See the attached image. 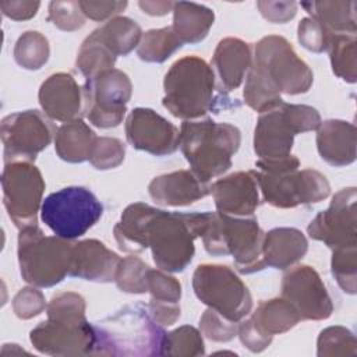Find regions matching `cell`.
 Segmentation results:
<instances>
[{
    "label": "cell",
    "instance_id": "cell-30",
    "mask_svg": "<svg viewBox=\"0 0 357 357\" xmlns=\"http://www.w3.org/2000/svg\"><path fill=\"white\" fill-rule=\"evenodd\" d=\"M250 319L271 337L290 331L301 321L293 305L282 297L261 301Z\"/></svg>",
    "mask_w": 357,
    "mask_h": 357
},
{
    "label": "cell",
    "instance_id": "cell-42",
    "mask_svg": "<svg viewBox=\"0 0 357 357\" xmlns=\"http://www.w3.org/2000/svg\"><path fill=\"white\" fill-rule=\"evenodd\" d=\"M47 20L61 31H75L85 22L79 1H50Z\"/></svg>",
    "mask_w": 357,
    "mask_h": 357
},
{
    "label": "cell",
    "instance_id": "cell-5",
    "mask_svg": "<svg viewBox=\"0 0 357 357\" xmlns=\"http://www.w3.org/2000/svg\"><path fill=\"white\" fill-rule=\"evenodd\" d=\"M163 106L178 119L194 120L213 109L215 73L198 56L174 61L165 75Z\"/></svg>",
    "mask_w": 357,
    "mask_h": 357
},
{
    "label": "cell",
    "instance_id": "cell-15",
    "mask_svg": "<svg viewBox=\"0 0 357 357\" xmlns=\"http://www.w3.org/2000/svg\"><path fill=\"white\" fill-rule=\"evenodd\" d=\"M32 346L50 356H95L96 329L86 318H47L31 331Z\"/></svg>",
    "mask_w": 357,
    "mask_h": 357
},
{
    "label": "cell",
    "instance_id": "cell-45",
    "mask_svg": "<svg viewBox=\"0 0 357 357\" xmlns=\"http://www.w3.org/2000/svg\"><path fill=\"white\" fill-rule=\"evenodd\" d=\"M297 35L298 42L307 50L314 53H322L328 49L329 38L332 33H329L325 26L314 17H305L298 24Z\"/></svg>",
    "mask_w": 357,
    "mask_h": 357
},
{
    "label": "cell",
    "instance_id": "cell-24",
    "mask_svg": "<svg viewBox=\"0 0 357 357\" xmlns=\"http://www.w3.org/2000/svg\"><path fill=\"white\" fill-rule=\"evenodd\" d=\"M308 250V241L301 230L276 227L265 233L262 259L265 266L286 269L298 262Z\"/></svg>",
    "mask_w": 357,
    "mask_h": 357
},
{
    "label": "cell",
    "instance_id": "cell-6",
    "mask_svg": "<svg viewBox=\"0 0 357 357\" xmlns=\"http://www.w3.org/2000/svg\"><path fill=\"white\" fill-rule=\"evenodd\" d=\"M264 236L265 233L254 218H233L220 212H209L202 241L211 255H231L240 273H254L265 268Z\"/></svg>",
    "mask_w": 357,
    "mask_h": 357
},
{
    "label": "cell",
    "instance_id": "cell-34",
    "mask_svg": "<svg viewBox=\"0 0 357 357\" xmlns=\"http://www.w3.org/2000/svg\"><path fill=\"white\" fill-rule=\"evenodd\" d=\"M335 75L346 82L357 78V40L353 33H332L328 49Z\"/></svg>",
    "mask_w": 357,
    "mask_h": 357
},
{
    "label": "cell",
    "instance_id": "cell-44",
    "mask_svg": "<svg viewBox=\"0 0 357 357\" xmlns=\"http://www.w3.org/2000/svg\"><path fill=\"white\" fill-rule=\"evenodd\" d=\"M201 333L213 342H229L238 332V322L222 317L212 308H208L199 319Z\"/></svg>",
    "mask_w": 357,
    "mask_h": 357
},
{
    "label": "cell",
    "instance_id": "cell-48",
    "mask_svg": "<svg viewBox=\"0 0 357 357\" xmlns=\"http://www.w3.org/2000/svg\"><path fill=\"white\" fill-rule=\"evenodd\" d=\"M257 7L262 17L273 24H284L297 13V4L294 1H258Z\"/></svg>",
    "mask_w": 357,
    "mask_h": 357
},
{
    "label": "cell",
    "instance_id": "cell-35",
    "mask_svg": "<svg viewBox=\"0 0 357 357\" xmlns=\"http://www.w3.org/2000/svg\"><path fill=\"white\" fill-rule=\"evenodd\" d=\"M181 46L183 42L176 35L173 26H165L142 33L137 46V54L146 63H163Z\"/></svg>",
    "mask_w": 357,
    "mask_h": 357
},
{
    "label": "cell",
    "instance_id": "cell-13",
    "mask_svg": "<svg viewBox=\"0 0 357 357\" xmlns=\"http://www.w3.org/2000/svg\"><path fill=\"white\" fill-rule=\"evenodd\" d=\"M84 114L99 128L119 126L127 112L132 85L126 73L117 68L103 71L84 84Z\"/></svg>",
    "mask_w": 357,
    "mask_h": 357
},
{
    "label": "cell",
    "instance_id": "cell-47",
    "mask_svg": "<svg viewBox=\"0 0 357 357\" xmlns=\"http://www.w3.org/2000/svg\"><path fill=\"white\" fill-rule=\"evenodd\" d=\"M237 336L240 337V342L252 353H261L264 351L272 342L273 337L266 336L262 333L248 318L238 324V332Z\"/></svg>",
    "mask_w": 357,
    "mask_h": 357
},
{
    "label": "cell",
    "instance_id": "cell-40",
    "mask_svg": "<svg viewBox=\"0 0 357 357\" xmlns=\"http://www.w3.org/2000/svg\"><path fill=\"white\" fill-rule=\"evenodd\" d=\"M149 266L138 257L130 255L120 261L117 273H116V284L121 291L142 294L148 291V272Z\"/></svg>",
    "mask_w": 357,
    "mask_h": 357
},
{
    "label": "cell",
    "instance_id": "cell-18",
    "mask_svg": "<svg viewBox=\"0 0 357 357\" xmlns=\"http://www.w3.org/2000/svg\"><path fill=\"white\" fill-rule=\"evenodd\" d=\"M126 137L135 149L165 156L177 151L180 131L155 110L137 107L126 119Z\"/></svg>",
    "mask_w": 357,
    "mask_h": 357
},
{
    "label": "cell",
    "instance_id": "cell-25",
    "mask_svg": "<svg viewBox=\"0 0 357 357\" xmlns=\"http://www.w3.org/2000/svg\"><path fill=\"white\" fill-rule=\"evenodd\" d=\"M212 64L225 89L233 91L240 86L252 64L251 47L238 38H225L215 49Z\"/></svg>",
    "mask_w": 357,
    "mask_h": 357
},
{
    "label": "cell",
    "instance_id": "cell-43",
    "mask_svg": "<svg viewBox=\"0 0 357 357\" xmlns=\"http://www.w3.org/2000/svg\"><path fill=\"white\" fill-rule=\"evenodd\" d=\"M148 291L151 300L162 303H178L181 297L180 282L162 269H149Z\"/></svg>",
    "mask_w": 357,
    "mask_h": 357
},
{
    "label": "cell",
    "instance_id": "cell-39",
    "mask_svg": "<svg viewBox=\"0 0 357 357\" xmlns=\"http://www.w3.org/2000/svg\"><path fill=\"white\" fill-rule=\"evenodd\" d=\"M317 354L319 357L356 356L357 340L353 332L344 326H329L321 331L317 340Z\"/></svg>",
    "mask_w": 357,
    "mask_h": 357
},
{
    "label": "cell",
    "instance_id": "cell-4",
    "mask_svg": "<svg viewBox=\"0 0 357 357\" xmlns=\"http://www.w3.org/2000/svg\"><path fill=\"white\" fill-rule=\"evenodd\" d=\"M240 142V130L229 123L185 120L180 128L178 146L191 170L204 181L229 170Z\"/></svg>",
    "mask_w": 357,
    "mask_h": 357
},
{
    "label": "cell",
    "instance_id": "cell-50",
    "mask_svg": "<svg viewBox=\"0 0 357 357\" xmlns=\"http://www.w3.org/2000/svg\"><path fill=\"white\" fill-rule=\"evenodd\" d=\"M39 1H25V0H4L0 1V8L3 14L14 21L32 18L39 8Z\"/></svg>",
    "mask_w": 357,
    "mask_h": 357
},
{
    "label": "cell",
    "instance_id": "cell-38",
    "mask_svg": "<svg viewBox=\"0 0 357 357\" xmlns=\"http://www.w3.org/2000/svg\"><path fill=\"white\" fill-rule=\"evenodd\" d=\"M332 275L340 289L354 294L357 289V244L332 248Z\"/></svg>",
    "mask_w": 357,
    "mask_h": 357
},
{
    "label": "cell",
    "instance_id": "cell-21",
    "mask_svg": "<svg viewBox=\"0 0 357 357\" xmlns=\"http://www.w3.org/2000/svg\"><path fill=\"white\" fill-rule=\"evenodd\" d=\"M121 258L99 240H82L73 244L70 276L107 283L116 279Z\"/></svg>",
    "mask_w": 357,
    "mask_h": 357
},
{
    "label": "cell",
    "instance_id": "cell-46",
    "mask_svg": "<svg viewBox=\"0 0 357 357\" xmlns=\"http://www.w3.org/2000/svg\"><path fill=\"white\" fill-rule=\"evenodd\" d=\"M46 305L45 296L35 287H24L13 298V310L20 319H31L39 315Z\"/></svg>",
    "mask_w": 357,
    "mask_h": 357
},
{
    "label": "cell",
    "instance_id": "cell-27",
    "mask_svg": "<svg viewBox=\"0 0 357 357\" xmlns=\"http://www.w3.org/2000/svg\"><path fill=\"white\" fill-rule=\"evenodd\" d=\"M153 211V206L144 202L131 204L123 211L120 222L113 229L114 238L121 251L135 254L146 250L145 231Z\"/></svg>",
    "mask_w": 357,
    "mask_h": 357
},
{
    "label": "cell",
    "instance_id": "cell-29",
    "mask_svg": "<svg viewBox=\"0 0 357 357\" xmlns=\"http://www.w3.org/2000/svg\"><path fill=\"white\" fill-rule=\"evenodd\" d=\"M301 6L310 13V17L318 20L329 33L356 35V1H311L303 3Z\"/></svg>",
    "mask_w": 357,
    "mask_h": 357
},
{
    "label": "cell",
    "instance_id": "cell-52",
    "mask_svg": "<svg viewBox=\"0 0 357 357\" xmlns=\"http://www.w3.org/2000/svg\"><path fill=\"white\" fill-rule=\"evenodd\" d=\"M138 6L142 8L144 13L149 15H165L170 10H173V1H139Z\"/></svg>",
    "mask_w": 357,
    "mask_h": 357
},
{
    "label": "cell",
    "instance_id": "cell-19",
    "mask_svg": "<svg viewBox=\"0 0 357 357\" xmlns=\"http://www.w3.org/2000/svg\"><path fill=\"white\" fill-rule=\"evenodd\" d=\"M39 103L43 113L57 121H71L84 114V88L68 73L52 74L39 88Z\"/></svg>",
    "mask_w": 357,
    "mask_h": 357
},
{
    "label": "cell",
    "instance_id": "cell-10",
    "mask_svg": "<svg viewBox=\"0 0 357 357\" xmlns=\"http://www.w3.org/2000/svg\"><path fill=\"white\" fill-rule=\"evenodd\" d=\"M197 298L229 321L240 322L252 308V298L244 282L226 265L202 264L192 275Z\"/></svg>",
    "mask_w": 357,
    "mask_h": 357
},
{
    "label": "cell",
    "instance_id": "cell-16",
    "mask_svg": "<svg viewBox=\"0 0 357 357\" xmlns=\"http://www.w3.org/2000/svg\"><path fill=\"white\" fill-rule=\"evenodd\" d=\"M282 298L293 305L301 321L328 319L333 312L326 286L310 265H297L283 275Z\"/></svg>",
    "mask_w": 357,
    "mask_h": 357
},
{
    "label": "cell",
    "instance_id": "cell-14",
    "mask_svg": "<svg viewBox=\"0 0 357 357\" xmlns=\"http://www.w3.org/2000/svg\"><path fill=\"white\" fill-rule=\"evenodd\" d=\"M4 145V163L33 162L53 139L54 127L46 114L38 110L17 112L6 116L0 126Z\"/></svg>",
    "mask_w": 357,
    "mask_h": 357
},
{
    "label": "cell",
    "instance_id": "cell-49",
    "mask_svg": "<svg viewBox=\"0 0 357 357\" xmlns=\"http://www.w3.org/2000/svg\"><path fill=\"white\" fill-rule=\"evenodd\" d=\"M85 17L93 21H103L127 7V1H79Z\"/></svg>",
    "mask_w": 357,
    "mask_h": 357
},
{
    "label": "cell",
    "instance_id": "cell-23",
    "mask_svg": "<svg viewBox=\"0 0 357 357\" xmlns=\"http://www.w3.org/2000/svg\"><path fill=\"white\" fill-rule=\"evenodd\" d=\"M317 148L332 166H347L356 160V127L343 120H326L317 128Z\"/></svg>",
    "mask_w": 357,
    "mask_h": 357
},
{
    "label": "cell",
    "instance_id": "cell-22",
    "mask_svg": "<svg viewBox=\"0 0 357 357\" xmlns=\"http://www.w3.org/2000/svg\"><path fill=\"white\" fill-rule=\"evenodd\" d=\"M148 191L159 205L187 206L206 197L211 192V185L192 170H177L155 177L149 183Z\"/></svg>",
    "mask_w": 357,
    "mask_h": 357
},
{
    "label": "cell",
    "instance_id": "cell-37",
    "mask_svg": "<svg viewBox=\"0 0 357 357\" xmlns=\"http://www.w3.org/2000/svg\"><path fill=\"white\" fill-rule=\"evenodd\" d=\"M205 346L201 332L190 325H183L166 333L162 344V356L191 357L204 356Z\"/></svg>",
    "mask_w": 357,
    "mask_h": 357
},
{
    "label": "cell",
    "instance_id": "cell-11",
    "mask_svg": "<svg viewBox=\"0 0 357 357\" xmlns=\"http://www.w3.org/2000/svg\"><path fill=\"white\" fill-rule=\"evenodd\" d=\"M252 63L264 71L280 93H305L312 85L314 74L311 68L283 36H264L255 45Z\"/></svg>",
    "mask_w": 357,
    "mask_h": 357
},
{
    "label": "cell",
    "instance_id": "cell-1",
    "mask_svg": "<svg viewBox=\"0 0 357 357\" xmlns=\"http://www.w3.org/2000/svg\"><path fill=\"white\" fill-rule=\"evenodd\" d=\"M300 160L289 155L276 160L255 162L251 170L265 202L287 209L325 199L331 192L326 177L314 169L298 170Z\"/></svg>",
    "mask_w": 357,
    "mask_h": 357
},
{
    "label": "cell",
    "instance_id": "cell-33",
    "mask_svg": "<svg viewBox=\"0 0 357 357\" xmlns=\"http://www.w3.org/2000/svg\"><path fill=\"white\" fill-rule=\"evenodd\" d=\"M243 95L244 102L258 113L271 110L283 102L280 96L282 93L254 63L247 73Z\"/></svg>",
    "mask_w": 357,
    "mask_h": 357
},
{
    "label": "cell",
    "instance_id": "cell-32",
    "mask_svg": "<svg viewBox=\"0 0 357 357\" xmlns=\"http://www.w3.org/2000/svg\"><path fill=\"white\" fill-rule=\"evenodd\" d=\"M116 57L117 56L98 38L93 31L82 42L75 63L86 81H91L103 71L112 70L116 63Z\"/></svg>",
    "mask_w": 357,
    "mask_h": 357
},
{
    "label": "cell",
    "instance_id": "cell-17",
    "mask_svg": "<svg viewBox=\"0 0 357 357\" xmlns=\"http://www.w3.org/2000/svg\"><path fill=\"white\" fill-rule=\"evenodd\" d=\"M356 201L357 191L354 187L337 191L328 209L319 212L308 225L310 237L331 248L357 244Z\"/></svg>",
    "mask_w": 357,
    "mask_h": 357
},
{
    "label": "cell",
    "instance_id": "cell-31",
    "mask_svg": "<svg viewBox=\"0 0 357 357\" xmlns=\"http://www.w3.org/2000/svg\"><path fill=\"white\" fill-rule=\"evenodd\" d=\"M95 32L116 56L128 54L138 46L142 36L139 25L128 17H114Z\"/></svg>",
    "mask_w": 357,
    "mask_h": 357
},
{
    "label": "cell",
    "instance_id": "cell-51",
    "mask_svg": "<svg viewBox=\"0 0 357 357\" xmlns=\"http://www.w3.org/2000/svg\"><path fill=\"white\" fill-rule=\"evenodd\" d=\"M148 311L156 324L173 325L180 318V305L178 303H162L151 300L148 304Z\"/></svg>",
    "mask_w": 357,
    "mask_h": 357
},
{
    "label": "cell",
    "instance_id": "cell-26",
    "mask_svg": "<svg viewBox=\"0 0 357 357\" xmlns=\"http://www.w3.org/2000/svg\"><path fill=\"white\" fill-rule=\"evenodd\" d=\"M96 135L82 120L75 119L56 130L54 149L60 159L68 163H82L89 159Z\"/></svg>",
    "mask_w": 357,
    "mask_h": 357
},
{
    "label": "cell",
    "instance_id": "cell-20",
    "mask_svg": "<svg viewBox=\"0 0 357 357\" xmlns=\"http://www.w3.org/2000/svg\"><path fill=\"white\" fill-rule=\"evenodd\" d=\"M259 188L252 172H236L211 185L218 212L230 216L252 215L259 205Z\"/></svg>",
    "mask_w": 357,
    "mask_h": 357
},
{
    "label": "cell",
    "instance_id": "cell-36",
    "mask_svg": "<svg viewBox=\"0 0 357 357\" xmlns=\"http://www.w3.org/2000/svg\"><path fill=\"white\" fill-rule=\"evenodd\" d=\"M49 42L46 36L38 31L24 32L14 46L17 64L26 70H39L49 60Z\"/></svg>",
    "mask_w": 357,
    "mask_h": 357
},
{
    "label": "cell",
    "instance_id": "cell-2",
    "mask_svg": "<svg viewBox=\"0 0 357 357\" xmlns=\"http://www.w3.org/2000/svg\"><path fill=\"white\" fill-rule=\"evenodd\" d=\"M209 212L153 211L145 231L146 248H151L156 266L165 272H181L191 262L194 240L202 237Z\"/></svg>",
    "mask_w": 357,
    "mask_h": 357
},
{
    "label": "cell",
    "instance_id": "cell-12",
    "mask_svg": "<svg viewBox=\"0 0 357 357\" xmlns=\"http://www.w3.org/2000/svg\"><path fill=\"white\" fill-rule=\"evenodd\" d=\"M3 204L18 229L38 223V211L42 206L45 180L40 170L25 160L4 163L1 173Z\"/></svg>",
    "mask_w": 357,
    "mask_h": 357
},
{
    "label": "cell",
    "instance_id": "cell-28",
    "mask_svg": "<svg viewBox=\"0 0 357 357\" xmlns=\"http://www.w3.org/2000/svg\"><path fill=\"white\" fill-rule=\"evenodd\" d=\"M213 21V11L202 4L187 1L174 3L173 29L183 43H198L204 40Z\"/></svg>",
    "mask_w": 357,
    "mask_h": 357
},
{
    "label": "cell",
    "instance_id": "cell-7",
    "mask_svg": "<svg viewBox=\"0 0 357 357\" xmlns=\"http://www.w3.org/2000/svg\"><path fill=\"white\" fill-rule=\"evenodd\" d=\"M73 244L46 236L38 225L20 229L18 264L22 279L36 287H52L70 273Z\"/></svg>",
    "mask_w": 357,
    "mask_h": 357
},
{
    "label": "cell",
    "instance_id": "cell-3",
    "mask_svg": "<svg viewBox=\"0 0 357 357\" xmlns=\"http://www.w3.org/2000/svg\"><path fill=\"white\" fill-rule=\"evenodd\" d=\"M95 329V356H162L166 332L144 304L121 308Z\"/></svg>",
    "mask_w": 357,
    "mask_h": 357
},
{
    "label": "cell",
    "instance_id": "cell-41",
    "mask_svg": "<svg viewBox=\"0 0 357 357\" xmlns=\"http://www.w3.org/2000/svg\"><path fill=\"white\" fill-rule=\"evenodd\" d=\"M124 155L126 146L120 139L113 137H96L88 160L98 170H109L121 165Z\"/></svg>",
    "mask_w": 357,
    "mask_h": 357
},
{
    "label": "cell",
    "instance_id": "cell-8",
    "mask_svg": "<svg viewBox=\"0 0 357 357\" xmlns=\"http://www.w3.org/2000/svg\"><path fill=\"white\" fill-rule=\"evenodd\" d=\"M321 116L312 106H279L259 113L254 131V151L261 160H276L290 155L294 137L300 132L317 130Z\"/></svg>",
    "mask_w": 357,
    "mask_h": 357
},
{
    "label": "cell",
    "instance_id": "cell-9",
    "mask_svg": "<svg viewBox=\"0 0 357 357\" xmlns=\"http://www.w3.org/2000/svg\"><path fill=\"white\" fill-rule=\"evenodd\" d=\"M103 206L85 187H67L47 195L40 206L43 223L57 236L74 240L84 236L102 216Z\"/></svg>",
    "mask_w": 357,
    "mask_h": 357
}]
</instances>
